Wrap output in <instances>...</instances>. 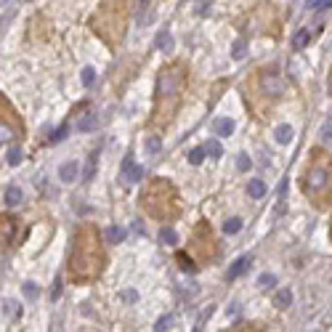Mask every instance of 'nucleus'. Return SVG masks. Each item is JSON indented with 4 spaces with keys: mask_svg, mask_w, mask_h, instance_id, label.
<instances>
[{
    "mask_svg": "<svg viewBox=\"0 0 332 332\" xmlns=\"http://www.w3.org/2000/svg\"><path fill=\"white\" fill-rule=\"evenodd\" d=\"M104 268V250L99 245V234L93 226H83L75 234V245L69 252V277L75 282H93Z\"/></svg>",
    "mask_w": 332,
    "mask_h": 332,
    "instance_id": "1",
    "label": "nucleus"
},
{
    "mask_svg": "<svg viewBox=\"0 0 332 332\" xmlns=\"http://www.w3.org/2000/svg\"><path fill=\"white\" fill-rule=\"evenodd\" d=\"M183 85H186V69H183V64H170L160 72V77H157V112H154L157 125H165L173 117V112L178 109Z\"/></svg>",
    "mask_w": 332,
    "mask_h": 332,
    "instance_id": "2",
    "label": "nucleus"
},
{
    "mask_svg": "<svg viewBox=\"0 0 332 332\" xmlns=\"http://www.w3.org/2000/svg\"><path fill=\"white\" fill-rule=\"evenodd\" d=\"M141 202H144L146 213H151L154 218H173V216H178V210H181L176 189H173V183L165 181V178L151 181L144 191Z\"/></svg>",
    "mask_w": 332,
    "mask_h": 332,
    "instance_id": "3",
    "label": "nucleus"
},
{
    "mask_svg": "<svg viewBox=\"0 0 332 332\" xmlns=\"http://www.w3.org/2000/svg\"><path fill=\"white\" fill-rule=\"evenodd\" d=\"M93 30L104 37L106 43H120L125 35V8L122 5H112V0L99 11V16L93 19Z\"/></svg>",
    "mask_w": 332,
    "mask_h": 332,
    "instance_id": "4",
    "label": "nucleus"
},
{
    "mask_svg": "<svg viewBox=\"0 0 332 332\" xmlns=\"http://www.w3.org/2000/svg\"><path fill=\"white\" fill-rule=\"evenodd\" d=\"M16 136H21V120L16 117V109L5 101V96H0V144L14 141Z\"/></svg>",
    "mask_w": 332,
    "mask_h": 332,
    "instance_id": "5",
    "label": "nucleus"
},
{
    "mask_svg": "<svg viewBox=\"0 0 332 332\" xmlns=\"http://www.w3.org/2000/svg\"><path fill=\"white\" fill-rule=\"evenodd\" d=\"M330 186V173L322 165H314L306 170V191L308 194H319Z\"/></svg>",
    "mask_w": 332,
    "mask_h": 332,
    "instance_id": "6",
    "label": "nucleus"
},
{
    "mask_svg": "<svg viewBox=\"0 0 332 332\" xmlns=\"http://www.w3.org/2000/svg\"><path fill=\"white\" fill-rule=\"evenodd\" d=\"M191 250L199 255V261H210L216 255V247H213V237H210V229L205 232V239H202V226H197L194 232V242H191Z\"/></svg>",
    "mask_w": 332,
    "mask_h": 332,
    "instance_id": "7",
    "label": "nucleus"
},
{
    "mask_svg": "<svg viewBox=\"0 0 332 332\" xmlns=\"http://www.w3.org/2000/svg\"><path fill=\"white\" fill-rule=\"evenodd\" d=\"M120 176L125 178L128 183H138L144 178V167L136 165L133 157H125V160H122V167H120Z\"/></svg>",
    "mask_w": 332,
    "mask_h": 332,
    "instance_id": "8",
    "label": "nucleus"
},
{
    "mask_svg": "<svg viewBox=\"0 0 332 332\" xmlns=\"http://www.w3.org/2000/svg\"><path fill=\"white\" fill-rule=\"evenodd\" d=\"M16 237V218L11 216H0V250L8 247Z\"/></svg>",
    "mask_w": 332,
    "mask_h": 332,
    "instance_id": "9",
    "label": "nucleus"
},
{
    "mask_svg": "<svg viewBox=\"0 0 332 332\" xmlns=\"http://www.w3.org/2000/svg\"><path fill=\"white\" fill-rule=\"evenodd\" d=\"M250 263H252V258H250V255H242V258H237V261L232 263V268L226 271V279H229V282H234V279L242 277V274H245L247 268H250Z\"/></svg>",
    "mask_w": 332,
    "mask_h": 332,
    "instance_id": "10",
    "label": "nucleus"
},
{
    "mask_svg": "<svg viewBox=\"0 0 332 332\" xmlns=\"http://www.w3.org/2000/svg\"><path fill=\"white\" fill-rule=\"evenodd\" d=\"M263 88H266V93H271V96H279V93H284V83L279 80L277 75H263Z\"/></svg>",
    "mask_w": 332,
    "mask_h": 332,
    "instance_id": "11",
    "label": "nucleus"
},
{
    "mask_svg": "<svg viewBox=\"0 0 332 332\" xmlns=\"http://www.w3.org/2000/svg\"><path fill=\"white\" fill-rule=\"evenodd\" d=\"M77 176H80V165H77V162H64V165L59 167V178L64 183H72Z\"/></svg>",
    "mask_w": 332,
    "mask_h": 332,
    "instance_id": "12",
    "label": "nucleus"
},
{
    "mask_svg": "<svg viewBox=\"0 0 332 332\" xmlns=\"http://www.w3.org/2000/svg\"><path fill=\"white\" fill-rule=\"evenodd\" d=\"M213 133L216 136H232L234 133V120H229V117H221V120H216L213 122Z\"/></svg>",
    "mask_w": 332,
    "mask_h": 332,
    "instance_id": "13",
    "label": "nucleus"
},
{
    "mask_svg": "<svg viewBox=\"0 0 332 332\" xmlns=\"http://www.w3.org/2000/svg\"><path fill=\"white\" fill-rule=\"evenodd\" d=\"M247 194H250L252 199H261V197H266V183H263L261 178H252V181L247 183Z\"/></svg>",
    "mask_w": 332,
    "mask_h": 332,
    "instance_id": "14",
    "label": "nucleus"
},
{
    "mask_svg": "<svg viewBox=\"0 0 332 332\" xmlns=\"http://www.w3.org/2000/svg\"><path fill=\"white\" fill-rule=\"evenodd\" d=\"M99 128V115H85L80 122H77V131H83V133H91Z\"/></svg>",
    "mask_w": 332,
    "mask_h": 332,
    "instance_id": "15",
    "label": "nucleus"
},
{
    "mask_svg": "<svg viewBox=\"0 0 332 332\" xmlns=\"http://www.w3.org/2000/svg\"><path fill=\"white\" fill-rule=\"evenodd\" d=\"M160 242L162 245H178V234H176V229H170V226H162L160 229Z\"/></svg>",
    "mask_w": 332,
    "mask_h": 332,
    "instance_id": "16",
    "label": "nucleus"
},
{
    "mask_svg": "<svg viewBox=\"0 0 332 332\" xmlns=\"http://www.w3.org/2000/svg\"><path fill=\"white\" fill-rule=\"evenodd\" d=\"M154 46L160 48V50H173V35H170V32H167V30H162L160 35H157Z\"/></svg>",
    "mask_w": 332,
    "mask_h": 332,
    "instance_id": "17",
    "label": "nucleus"
},
{
    "mask_svg": "<svg viewBox=\"0 0 332 332\" xmlns=\"http://www.w3.org/2000/svg\"><path fill=\"white\" fill-rule=\"evenodd\" d=\"M96 165H99V151H93V154L88 157V165H85V170H83V181H91L96 176Z\"/></svg>",
    "mask_w": 332,
    "mask_h": 332,
    "instance_id": "18",
    "label": "nucleus"
},
{
    "mask_svg": "<svg viewBox=\"0 0 332 332\" xmlns=\"http://www.w3.org/2000/svg\"><path fill=\"white\" fill-rule=\"evenodd\" d=\"M122 239H125V229H122V226H109V229H106V242L120 245Z\"/></svg>",
    "mask_w": 332,
    "mask_h": 332,
    "instance_id": "19",
    "label": "nucleus"
},
{
    "mask_svg": "<svg viewBox=\"0 0 332 332\" xmlns=\"http://www.w3.org/2000/svg\"><path fill=\"white\" fill-rule=\"evenodd\" d=\"M5 205H21V189L19 186H8L5 189Z\"/></svg>",
    "mask_w": 332,
    "mask_h": 332,
    "instance_id": "20",
    "label": "nucleus"
},
{
    "mask_svg": "<svg viewBox=\"0 0 332 332\" xmlns=\"http://www.w3.org/2000/svg\"><path fill=\"white\" fill-rule=\"evenodd\" d=\"M274 136H277V141H279V144H290V141H292V136H295V131H292L290 125H279Z\"/></svg>",
    "mask_w": 332,
    "mask_h": 332,
    "instance_id": "21",
    "label": "nucleus"
},
{
    "mask_svg": "<svg viewBox=\"0 0 332 332\" xmlns=\"http://www.w3.org/2000/svg\"><path fill=\"white\" fill-rule=\"evenodd\" d=\"M274 303H277L279 308H287V306H290V303H292V290H290V287L279 290V292H277V298H274Z\"/></svg>",
    "mask_w": 332,
    "mask_h": 332,
    "instance_id": "22",
    "label": "nucleus"
},
{
    "mask_svg": "<svg viewBox=\"0 0 332 332\" xmlns=\"http://www.w3.org/2000/svg\"><path fill=\"white\" fill-rule=\"evenodd\" d=\"M308 40H311V30H298L295 37H292V46H295V48H306Z\"/></svg>",
    "mask_w": 332,
    "mask_h": 332,
    "instance_id": "23",
    "label": "nucleus"
},
{
    "mask_svg": "<svg viewBox=\"0 0 332 332\" xmlns=\"http://www.w3.org/2000/svg\"><path fill=\"white\" fill-rule=\"evenodd\" d=\"M274 284H277V277H274V274H261V277H258V287H261V290H274Z\"/></svg>",
    "mask_w": 332,
    "mask_h": 332,
    "instance_id": "24",
    "label": "nucleus"
},
{
    "mask_svg": "<svg viewBox=\"0 0 332 332\" xmlns=\"http://www.w3.org/2000/svg\"><path fill=\"white\" fill-rule=\"evenodd\" d=\"M223 232L226 234H239L242 232V218H229V221L223 223Z\"/></svg>",
    "mask_w": 332,
    "mask_h": 332,
    "instance_id": "25",
    "label": "nucleus"
},
{
    "mask_svg": "<svg viewBox=\"0 0 332 332\" xmlns=\"http://www.w3.org/2000/svg\"><path fill=\"white\" fill-rule=\"evenodd\" d=\"M146 151H149V154L162 151V138L160 136H149V138H146Z\"/></svg>",
    "mask_w": 332,
    "mask_h": 332,
    "instance_id": "26",
    "label": "nucleus"
},
{
    "mask_svg": "<svg viewBox=\"0 0 332 332\" xmlns=\"http://www.w3.org/2000/svg\"><path fill=\"white\" fill-rule=\"evenodd\" d=\"M176 261H178V266H181L183 271H189V274H194V271H197V266L189 261V255H183V252H178V258H176Z\"/></svg>",
    "mask_w": 332,
    "mask_h": 332,
    "instance_id": "27",
    "label": "nucleus"
},
{
    "mask_svg": "<svg viewBox=\"0 0 332 332\" xmlns=\"http://www.w3.org/2000/svg\"><path fill=\"white\" fill-rule=\"evenodd\" d=\"M205 154H210V157H221L223 154V149H221V144L213 138V141H207L205 144Z\"/></svg>",
    "mask_w": 332,
    "mask_h": 332,
    "instance_id": "28",
    "label": "nucleus"
},
{
    "mask_svg": "<svg viewBox=\"0 0 332 332\" xmlns=\"http://www.w3.org/2000/svg\"><path fill=\"white\" fill-rule=\"evenodd\" d=\"M245 53H247V43L245 40H237V43H234V48H232V56H234V59H245Z\"/></svg>",
    "mask_w": 332,
    "mask_h": 332,
    "instance_id": "29",
    "label": "nucleus"
},
{
    "mask_svg": "<svg viewBox=\"0 0 332 332\" xmlns=\"http://www.w3.org/2000/svg\"><path fill=\"white\" fill-rule=\"evenodd\" d=\"M21 290H24L27 300H35V298L40 295V290H37V284H35V282H24V287H21Z\"/></svg>",
    "mask_w": 332,
    "mask_h": 332,
    "instance_id": "30",
    "label": "nucleus"
},
{
    "mask_svg": "<svg viewBox=\"0 0 332 332\" xmlns=\"http://www.w3.org/2000/svg\"><path fill=\"white\" fill-rule=\"evenodd\" d=\"M93 83H96V69H93V66H85V69H83V85L91 88Z\"/></svg>",
    "mask_w": 332,
    "mask_h": 332,
    "instance_id": "31",
    "label": "nucleus"
},
{
    "mask_svg": "<svg viewBox=\"0 0 332 332\" xmlns=\"http://www.w3.org/2000/svg\"><path fill=\"white\" fill-rule=\"evenodd\" d=\"M202 160H205V146H199V149H191V151H189V162H191V165H199Z\"/></svg>",
    "mask_w": 332,
    "mask_h": 332,
    "instance_id": "32",
    "label": "nucleus"
},
{
    "mask_svg": "<svg viewBox=\"0 0 332 332\" xmlns=\"http://www.w3.org/2000/svg\"><path fill=\"white\" fill-rule=\"evenodd\" d=\"M19 162H21V149H19V146H14V149L8 151V165H11V167H16Z\"/></svg>",
    "mask_w": 332,
    "mask_h": 332,
    "instance_id": "33",
    "label": "nucleus"
},
{
    "mask_svg": "<svg viewBox=\"0 0 332 332\" xmlns=\"http://www.w3.org/2000/svg\"><path fill=\"white\" fill-rule=\"evenodd\" d=\"M237 167H239L242 173H245V170H250V167H252V160H250L247 154H239V157H237Z\"/></svg>",
    "mask_w": 332,
    "mask_h": 332,
    "instance_id": "34",
    "label": "nucleus"
},
{
    "mask_svg": "<svg viewBox=\"0 0 332 332\" xmlns=\"http://www.w3.org/2000/svg\"><path fill=\"white\" fill-rule=\"evenodd\" d=\"M66 131H69V128H66V125H61L59 131H56L53 136H50V144H59V141H64V138H66Z\"/></svg>",
    "mask_w": 332,
    "mask_h": 332,
    "instance_id": "35",
    "label": "nucleus"
},
{
    "mask_svg": "<svg viewBox=\"0 0 332 332\" xmlns=\"http://www.w3.org/2000/svg\"><path fill=\"white\" fill-rule=\"evenodd\" d=\"M170 324H173V316H162L160 322L154 324V330H157V332H162V330H170Z\"/></svg>",
    "mask_w": 332,
    "mask_h": 332,
    "instance_id": "36",
    "label": "nucleus"
},
{
    "mask_svg": "<svg viewBox=\"0 0 332 332\" xmlns=\"http://www.w3.org/2000/svg\"><path fill=\"white\" fill-rule=\"evenodd\" d=\"M308 8H332V0H308Z\"/></svg>",
    "mask_w": 332,
    "mask_h": 332,
    "instance_id": "37",
    "label": "nucleus"
},
{
    "mask_svg": "<svg viewBox=\"0 0 332 332\" xmlns=\"http://www.w3.org/2000/svg\"><path fill=\"white\" fill-rule=\"evenodd\" d=\"M50 298H53V300H59V298H61V282H59V279H56L53 287H50Z\"/></svg>",
    "mask_w": 332,
    "mask_h": 332,
    "instance_id": "38",
    "label": "nucleus"
},
{
    "mask_svg": "<svg viewBox=\"0 0 332 332\" xmlns=\"http://www.w3.org/2000/svg\"><path fill=\"white\" fill-rule=\"evenodd\" d=\"M322 141H324V144L332 141V125H324V128H322Z\"/></svg>",
    "mask_w": 332,
    "mask_h": 332,
    "instance_id": "39",
    "label": "nucleus"
},
{
    "mask_svg": "<svg viewBox=\"0 0 332 332\" xmlns=\"http://www.w3.org/2000/svg\"><path fill=\"white\" fill-rule=\"evenodd\" d=\"M136 290H125V292H122V300H128V303H133V300H136Z\"/></svg>",
    "mask_w": 332,
    "mask_h": 332,
    "instance_id": "40",
    "label": "nucleus"
},
{
    "mask_svg": "<svg viewBox=\"0 0 332 332\" xmlns=\"http://www.w3.org/2000/svg\"><path fill=\"white\" fill-rule=\"evenodd\" d=\"M133 232H138V234H141V237H144V234H146V232H144V226H141V223H133Z\"/></svg>",
    "mask_w": 332,
    "mask_h": 332,
    "instance_id": "41",
    "label": "nucleus"
},
{
    "mask_svg": "<svg viewBox=\"0 0 332 332\" xmlns=\"http://www.w3.org/2000/svg\"><path fill=\"white\" fill-rule=\"evenodd\" d=\"M0 3H5V0H0Z\"/></svg>",
    "mask_w": 332,
    "mask_h": 332,
    "instance_id": "42",
    "label": "nucleus"
},
{
    "mask_svg": "<svg viewBox=\"0 0 332 332\" xmlns=\"http://www.w3.org/2000/svg\"><path fill=\"white\" fill-rule=\"evenodd\" d=\"M330 234H332V232H330Z\"/></svg>",
    "mask_w": 332,
    "mask_h": 332,
    "instance_id": "43",
    "label": "nucleus"
}]
</instances>
